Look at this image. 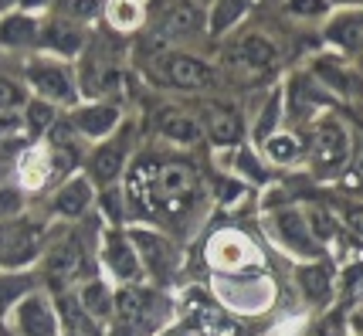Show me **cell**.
<instances>
[{
    "label": "cell",
    "mask_w": 363,
    "mask_h": 336,
    "mask_svg": "<svg viewBox=\"0 0 363 336\" xmlns=\"http://www.w3.org/2000/svg\"><path fill=\"white\" fill-rule=\"evenodd\" d=\"M129 194L143 211H184L197 194V170L190 163H153L143 160L129 177Z\"/></svg>",
    "instance_id": "cell-1"
},
{
    "label": "cell",
    "mask_w": 363,
    "mask_h": 336,
    "mask_svg": "<svg viewBox=\"0 0 363 336\" xmlns=\"http://www.w3.org/2000/svg\"><path fill=\"white\" fill-rule=\"evenodd\" d=\"M160 75H163L167 85L184 89V92H204V89L214 85L211 65L201 62L197 55H184V51H174V55L160 58Z\"/></svg>",
    "instance_id": "cell-2"
},
{
    "label": "cell",
    "mask_w": 363,
    "mask_h": 336,
    "mask_svg": "<svg viewBox=\"0 0 363 336\" xmlns=\"http://www.w3.org/2000/svg\"><path fill=\"white\" fill-rule=\"evenodd\" d=\"M28 82L34 85V92L45 99V102H75V79H72V72L58 62H45V58H38V62L28 65Z\"/></svg>",
    "instance_id": "cell-3"
},
{
    "label": "cell",
    "mask_w": 363,
    "mask_h": 336,
    "mask_svg": "<svg viewBox=\"0 0 363 336\" xmlns=\"http://www.w3.org/2000/svg\"><path fill=\"white\" fill-rule=\"evenodd\" d=\"M41 248V231L31 221H14L0 224V265L17 269L24 262H31Z\"/></svg>",
    "instance_id": "cell-4"
},
{
    "label": "cell",
    "mask_w": 363,
    "mask_h": 336,
    "mask_svg": "<svg viewBox=\"0 0 363 336\" xmlns=\"http://www.w3.org/2000/svg\"><path fill=\"white\" fill-rule=\"evenodd\" d=\"M350 157V136L336 119H323L316 126V140H313V160H316L319 174H330L336 167H343Z\"/></svg>",
    "instance_id": "cell-5"
},
{
    "label": "cell",
    "mask_w": 363,
    "mask_h": 336,
    "mask_svg": "<svg viewBox=\"0 0 363 336\" xmlns=\"http://www.w3.org/2000/svg\"><path fill=\"white\" fill-rule=\"evenodd\" d=\"M112 309H116V316H119V326H123L126 333H133V330H143V326H150V323L157 320L160 299L150 296V292H143V289H123V292L112 299Z\"/></svg>",
    "instance_id": "cell-6"
},
{
    "label": "cell",
    "mask_w": 363,
    "mask_h": 336,
    "mask_svg": "<svg viewBox=\"0 0 363 336\" xmlns=\"http://www.w3.org/2000/svg\"><path fill=\"white\" fill-rule=\"evenodd\" d=\"M48 282L55 289H62L65 282L79 279L85 272V252H82L79 241H62L51 255H48Z\"/></svg>",
    "instance_id": "cell-7"
},
{
    "label": "cell",
    "mask_w": 363,
    "mask_h": 336,
    "mask_svg": "<svg viewBox=\"0 0 363 336\" xmlns=\"http://www.w3.org/2000/svg\"><path fill=\"white\" fill-rule=\"evenodd\" d=\"M38 45H45L55 55H79L82 45H85V31H82V24H75V21L55 17V21H48L45 28L38 31Z\"/></svg>",
    "instance_id": "cell-8"
},
{
    "label": "cell",
    "mask_w": 363,
    "mask_h": 336,
    "mask_svg": "<svg viewBox=\"0 0 363 336\" xmlns=\"http://www.w3.org/2000/svg\"><path fill=\"white\" fill-rule=\"evenodd\" d=\"M133 248H140L143 262L150 265V272L157 275V279H167V275L174 272L177 252H174V245H170V241H163L160 235L136 231V235H133Z\"/></svg>",
    "instance_id": "cell-9"
},
{
    "label": "cell",
    "mask_w": 363,
    "mask_h": 336,
    "mask_svg": "<svg viewBox=\"0 0 363 336\" xmlns=\"http://www.w3.org/2000/svg\"><path fill=\"white\" fill-rule=\"evenodd\" d=\"M204 129H207V136H211L218 146L238 143V140H241V133H245L241 116H238L231 106H224V102H211V106L204 109Z\"/></svg>",
    "instance_id": "cell-10"
},
{
    "label": "cell",
    "mask_w": 363,
    "mask_h": 336,
    "mask_svg": "<svg viewBox=\"0 0 363 336\" xmlns=\"http://www.w3.org/2000/svg\"><path fill=\"white\" fill-rule=\"evenodd\" d=\"M235 62L252 72H272L279 65V48L262 34H245L235 45Z\"/></svg>",
    "instance_id": "cell-11"
},
{
    "label": "cell",
    "mask_w": 363,
    "mask_h": 336,
    "mask_svg": "<svg viewBox=\"0 0 363 336\" xmlns=\"http://www.w3.org/2000/svg\"><path fill=\"white\" fill-rule=\"evenodd\" d=\"M187 306H190V323H194L204 336H235L238 333L235 320H231L224 309H218L214 303L194 296V299H187Z\"/></svg>",
    "instance_id": "cell-12"
},
{
    "label": "cell",
    "mask_w": 363,
    "mask_h": 336,
    "mask_svg": "<svg viewBox=\"0 0 363 336\" xmlns=\"http://www.w3.org/2000/svg\"><path fill=\"white\" fill-rule=\"evenodd\" d=\"M17 323L24 336H55V313L48 309L41 296H28L17 309Z\"/></svg>",
    "instance_id": "cell-13"
},
{
    "label": "cell",
    "mask_w": 363,
    "mask_h": 336,
    "mask_svg": "<svg viewBox=\"0 0 363 336\" xmlns=\"http://www.w3.org/2000/svg\"><path fill=\"white\" fill-rule=\"evenodd\" d=\"M102 258H106V265H109L119 279H126V282L140 279V258H136L133 245H129L123 235H109V238H106V252H102Z\"/></svg>",
    "instance_id": "cell-14"
},
{
    "label": "cell",
    "mask_w": 363,
    "mask_h": 336,
    "mask_svg": "<svg viewBox=\"0 0 363 336\" xmlns=\"http://www.w3.org/2000/svg\"><path fill=\"white\" fill-rule=\"evenodd\" d=\"M275 224H279V235H282L299 255H319L316 238L309 235V224L299 218V211H279V214H275Z\"/></svg>",
    "instance_id": "cell-15"
},
{
    "label": "cell",
    "mask_w": 363,
    "mask_h": 336,
    "mask_svg": "<svg viewBox=\"0 0 363 336\" xmlns=\"http://www.w3.org/2000/svg\"><path fill=\"white\" fill-rule=\"evenodd\" d=\"M38 21L31 14H7L0 21V45L4 48H28L38 45Z\"/></svg>",
    "instance_id": "cell-16"
},
{
    "label": "cell",
    "mask_w": 363,
    "mask_h": 336,
    "mask_svg": "<svg viewBox=\"0 0 363 336\" xmlns=\"http://www.w3.org/2000/svg\"><path fill=\"white\" fill-rule=\"evenodd\" d=\"M119 123V109L116 106H85V109L75 112V119H72V126L85 133V136H106L112 126Z\"/></svg>",
    "instance_id": "cell-17"
},
{
    "label": "cell",
    "mask_w": 363,
    "mask_h": 336,
    "mask_svg": "<svg viewBox=\"0 0 363 336\" xmlns=\"http://www.w3.org/2000/svg\"><path fill=\"white\" fill-rule=\"evenodd\" d=\"M204 24H207L204 7L197 0H177L170 7V14H167V31L174 34H197Z\"/></svg>",
    "instance_id": "cell-18"
},
{
    "label": "cell",
    "mask_w": 363,
    "mask_h": 336,
    "mask_svg": "<svg viewBox=\"0 0 363 336\" xmlns=\"http://www.w3.org/2000/svg\"><path fill=\"white\" fill-rule=\"evenodd\" d=\"M333 45H340L343 51H363V14H343L336 17L330 24V31H326Z\"/></svg>",
    "instance_id": "cell-19"
},
{
    "label": "cell",
    "mask_w": 363,
    "mask_h": 336,
    "mask_svg": "<svg viewBox=\"0 0 363 336\" xmlns=\"http://www.w3.org/2000/svg\"><path fill=\"white\" fill-rule=\"evenodd\" d=\"M123 163H126V146L123 143H106L95 150L92 157V177L99 180V184H112L116 177H119V170H123Z\"/></svg>",
    "instance_id": "cell-20"
},
{
    "label": "cell",
    "mask_w": 363,
    "mask_h": 336,
    "mask_svg": "<svg viewBox=\"0 0 363 336\" xmlns=\"http://www.w3.org/2000/svg\"><path fill=\"white\" fill-rule=\"evenodd\" d=\"M160 133L177 140V143H197L204 129H201V123H197L194 116L174 109V112H163V116H160Z\"/></svg>",
    "instance_id": "cell-21"
},
{
    "label": "cell",
    "mask_w": 363,
    "mask_h": 336,
    "mask_svg": "<svg viewBox=\"0 0 363 336\" xmlns=\"http://www.w3.org/2000/svg\"><path fill=\"white\" fill-rule=\"evenodd\" d=\"M89 204H92V187H89V180H72V184H65L62 194L55 197V208H58V214H65V218H79Z\"/></svg>",
    "instance_id": "cell-22"
},
{
    "label": "cell",
    "mask_w": 363,
    "mask_h": 336,
    "mask_svg": "<svg viewBox=\"0 0 363 336\" xmlns=\"http://www.w3.org/2000/svg\"><path fill=\"white\" fill-rule=\"evenodd\" d=\"M316 75L323 79V85H326V89L340 92V96H350V92L357 89V79H353V75H350V72L336 62V58H316Z\"/></svg>",
    "instance_id": "cell-23"
},
{
    "label": "cell",
    "mask_w": 363,
    "mask_h": 336,
    "mask_svg": "<svg viewBox=\"0 0 363 336\" xmlns=\"http://www.w3.org/2000/svg\"><path fill=\"white\" fill-rule=\"evenodd\" d=\"M62 320H65V326H68V336H99L95 320L79 306V299H68V296H65L62 299Z\"/></svg>",
    "instance_id": "cell-24"
},
{
    "label": "cell",
    "mask_w": 363,
    "mask_h": 336,
    "mask_svg": "<svg viewBox=\"0 0 363 336\" xmlns=\"http://www.w3.org/2000/svg\"><path fill=\"white\" fill-rule=\"evenodd\" d=\"M248 11V0H214V7H211V31L214 34H224L235 21H241Z\"/></svg>",
    "instance_id": "cell-25"
},
{
    "label": "cell",
    "mask_w": 363,
    "mask_h": 336,
    "mask_svg": "<svg viewBox=\"0 0 363 336\" xmlns=\"http://www.w3.org/2000/svg\"><path fill=\"white\" fill-rule=\"evenodd\" d=\"M79 306L92 316V320H106L112 313V296H109V289L102 286V282H89V286L82 289V296H79Z\"/></svg>",
    "instance_id": "cell-26"
},
{
    "label": "cell",
    "mask_w": 363,
    "mask_h": 336,
    "mask_svg": "<svg viewBox=\"0 0 363 336\" xmlns=\"http://www.w3.org/2000/svg\"><path fill=\"white\" fill-rule=\"evenodd\" d=\"M24 136H28L24 116H7V112H0V157L21 150V146H24Z\"/></svg>",
    "instance_id": "cell-27"
},
{
    "label": "cell",
    "mask_w": 363,
    "mask_h": 336,
    "mask_svg": "<svg viewBox=\"0 0 363 336\" xmlns=\"http://www.w3.org/2000/svg\"><path fill=\"white\" fill-rule=\"evenodd\" d=\"M140 21H143V11L136 0H112L109 4V24L116 31H136Z\"/></svg>",
    "instance_id": "cell-28"
},
{
    "label": "cell",
    "mask_w": 363,
    "mask_h": 336,
    "mask_svg": "<svg viewBox=\"0 0 363 336\" xmlns=\"http://www.w3.org/2000/svg\"><path fill=\"white\" fill-rule=\"evenodd\" d=\"M99 11H102L99 0H55V14L65 17V21H75V24L99 17Z\"/></svg>",
    "instance_id": "cell-29"
},
{
    "label": "cell",
    "mask_w": 363,
    "mask_h": 336,
    "mask_svg": "<svg viewBox=\"0 0 363 336\" xmlns=\"http://www.w3.org/2000/svg\"><path fill=\"white\" fill-rule=\"evenodd\" d=\"M299 286L306 289L309 299H326V296H330V272H326L323 265L299 269Z\"/></svg>",
    "instance_id": "cell-30"
},
{
    "label": "cell",
    "mask_w": 363,
    "mask_h": 336,
    "mask_svg": "<svg viewBox=\"0 0 363 336\" xmlns=\"http://www.w3.org/2000/svg\"><path fill=\"white\" fill-rule=\"evenodd\" d=\"M323 99H326V96H323L319 89H313V85H309V79H292V106H296V112H299V116H309V112L316 109Z\"/></svg>",
    "instance_id": "cell-31"
},
{
    "label": "cell",
    "mask_w": 363,
    "mask_h": 336,
    "mask_svg": "<svg viewBox=\"0 0 363 336\" xmlns=\"http://www.w3.org/2000/svg\"><path fill=\"white\" fill-rule=\"evenodd\" d=\"M24 126H28V133H45V129H51V126H55V106H51V102H45V99H34V102H28Z\"/></svg>",
    "instance_id": "cell-32"
},
{
    "label": "cell",
    "mask_w": 363,
    "mask_h": 336,
    "mask_svg": "<svg viewBox=\"0 0 363 336\" xmlns=\"http://www.w3.org/2000/svg\"><path fill=\"white\" fill-rule=\"evenodd\" d=\"M51 177V163H48V153H28L24 160V184L28 187H38Z\"/></svg>",
    "instance_id": "cell-33"
},
{
    "label": "cell",
    "mask_w": 363,
    "mask_h": 336,
    "mask_svg": "<svg viewBox=\"0 0 363 336\" xmlns=\"http://www.w3.org/2000/svg\"><path fill=\"white\" fill-rule=\"evenodd\" d=\"M265 150H269L272 160H279V163H289L299 157V143L292 136H272V140H265Z\"/></svg>",
    "instance_id": "cell-34"
},
{
    "label": "cell",
    "mask_w": 363,
    "mask_h": 336,
    "mask_svg": "<svg viewBox=\"0 0 363 336\" xmlns=\"http://www.w3.org/2000/svg\"><path fill=\"white\" fill-rule=\"evenodd\" d=\"M17 106H24V89H21L17 82L0 75V112H11V109H17Z\"/></svg>",
    "instance_id": "cell-35"
},
{
    "label": "cell",
    "mask_w": 363,
    "mask_h": 336,
    "mask_svg": "<svg viewBox=\"0 0 363 336\" xmlns=\"http://www.w3.org/2000/svg\"><path fill=\"white\" fill-rule=\"evenodd\" d=\"M285 7H289V14H296V17H319V14H326V0H289Z\"/></svg>",
    "instance_id": "cell-36"
},
{
    "label": "cell",
    "mask_w": 363,
    "mask_h": 336,
    "mask_svg": "<svg viewBox=\"0 0 363 336\" xmlns=\"http://www.w3.org/2000/svg\"><path fill=\"white\" fill-rule=\"evenodd\" d=\"M24 289H28V282H24V279H0V313L14 303Z\"/></svg>",
    "instance_id": "cell-37"
},
{
    "label": "cell",
    "mask_w": 363,
    "mask_h": 336,
    "mask_svg": "<svg viewBox=\"0 0 363 336\" xmlns=\"http://www.w3.org/2000/svg\"><path fill=\"white\" fill-rule=\"evenodd\" d=\"M21 204H24V201H21V194H17L14 187H0V221H4V218H14L17 211H21Z\"/></svg>",
    "instance_id": "cell-38"
},
{
    "label": "cell",
    "mask_w": 363,
    "mask_h": 336,
    "mask_svg": "<svg viewBox=\"0 0 363 336\" xmlns=\"http://www.w3.org/2000/svg\"><path fill=\"white\" fill-rule=\"evenodd\" d=\"M313 231H316L319 238H333L336 235V228H333V218L326 211H313Z\"/></svg>",
    "instance_id": "cell-39"
},
{
    "label": "cell",
    "mask_w": 363,
    "mask_h": 336,
    "mask_svg": "<svg viewBox=\"0 0 363 336\" xmlns=\"http://www.w3.org/2000/svg\"><path fill=\"white\" fill-rule=\"evenodd\" d=\"M350 184H363V143L357 146V157H353V163H350Z\"/></svg>",
    "instance_id": "cell-40"
},
{
    "label": "cell",
    "mask_w": 363,
    "mask_h": 336,
    "mask_svg": "<svg viewBox=\"0 0 363 336\" xmlns=\"http://www.w3.org/2000/svg\"><path fill=\"white\" fill-rule=\"evenodd\" d=\"M241 170H248V174L255 177V180H265V170H262V167H258V163H255V157L252 153H241Z\"/></svg>",
    "instance_id": "cell-41"
},
{
    "label": "cell",
    "mask_w": 363,
    "mask_h": 336,
    "mask_svg": "<svg viewBox=\"0 0 363 336\" xmlns=\"http://www.w3.org/2000/svg\"><path fill=\"white\" fill-rule=\"evenodd\" d=\"M347 221H350V228H353L357 235H363V208H350L347 211Z\"/></svg>",
    "instance_id": "cell-42"
},
{
    "label": "cell",
    "mask_w": 363,
    "mask_h": 336,
    "mask_svg": "<svg viewBox=\"0 0 363 336\" xmlns=\"http://www.w3.org/2000/svg\"><path fill=\"white\" fill-rule=\"evenodd\" d=\"M21 7H41V4H55V0H17Z\"/></svg>",
    "instance_id": "cell-43"
},
{
    "label": "cell",
    "mask_w": 363,
    "mask_h": 336,
    "mask_svg": "<svg viewBox=\"0 0 363 336\" xmlns=\"http://www.w3.org/2000/svg\"><path fill=\"white\" fill-rule=\"evenodd\" d=\"M17 0H0V14H4V11H7V7H14Z\"/></svg>",
    "instance_id": "cell-44"
},
{
    "label": "cell",
    "mask_w": 363,
    "mask_h": 336,
    "mask_svg": "<svg viewBox=\"0 0 363 336\" xmlns=\"http://www.w3.org/2000/svg\"><path fill=\"white\" fill-rule=\"evenodd\" d=\"M333 4H363V0H333Z\"/></svg>",
    "instance_id": "cell-45"
},
{
    "label": "cell",
    "mask_w": 363,
    "mask_h": 336,
    "mask_svg": "<svg viewBox=\"0 0 363 336\" xmlns=\"http://www.w3.org/2000/svg\"><path fill=\"white\" fill-rule=\"evenodd\" d=\"M360 55H363V51H360Z\"/></svg>",
    "instance_id": "cell-46"
}]
</instances>
